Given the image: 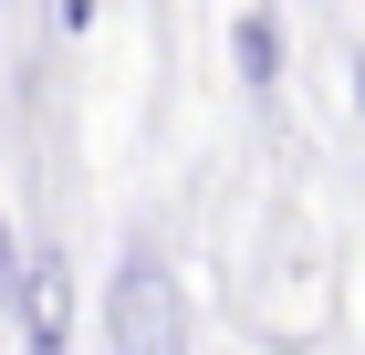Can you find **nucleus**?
I'll use <instances>...</instances> for the list:
<instances>
[{"label":"nucleus","instance_id":"nucleus-1","mask_svg":"<svg viewBox=\"0 0 365 355\" xmlns=\"http://www.w3.org/2000/svg\"><path fill=\"white\" fill-rule=\"evenodd\" d=\"M105 355H198V324H188V293H178L168 251L157 241H125L105 272Z\"/></svg>","mask_w":365,"mask_h":355},{"label":"nucleus","instance_id":"nucleus-2","mask_svg":"<svg viewBox=\"0 0 365 355\" xmlns=\"http://www.w3.org/2000/svg\"><path fill=\"white\" fill-rule=\"evenodd\" d=\"M11 324H21V355H73V282H63V251H31V272H21V293L0 303Z\"/></svg>","mask_w":365,"mask_h":355},{"label":"nucleus","instance_id":"nucleus-3","mask_svg":"<svg viewBox=\"0 0 365 355\" xmlns=\"http://www.w3.org/2000/svg\"><path fill=\"white\" fill-rule=\"evenodd\" d=\"M230 74L251 84V94H282V74H292V31H282L272 0H251V11L230 21Z\"/></svg>","mask_w":365,"mask_h":355},{"label":"nucleus","instance_id":"nucleus-4","mask_svg":"<svg viewBox=\"0 0 365 355\" xmlns=\"http://www.w3.org/2000/svg\"><path fill=\"white\" fill-rule=\"evenodd\" d=\"M21 272H31V251H21V230H11V209H0V303L21 293Z\"/></svg>","mask_w":365,"mask_h":355},{"label":"nucleus","instance_id":"nucleus-5","mask_svg":"<svg viewBox=\"0 0 365 355\" xmlns=\"http://www.w3.org/2000/svg\"><path fill=\"white\" fill-rule=\"evenodd\" d=\"M53 11H63V31L84 42V31H94V11H105V0H53Z\"/></svg>","mask_w":365,"mask_h":355},{"label":"nucleus","instance_id":"nucleus-6","mask_svg":"<svg viewBox=\"0 0 365 355\" xmlns=\"http://www.w3.org/2000/svg\"><path fill=\"white\" fill-rule=\"evenodd\" d=\"M344 84H355V115H365V53H355V74H344Z\"/></svg>","mask_w":365,"mask_h":355}]
</instances>
